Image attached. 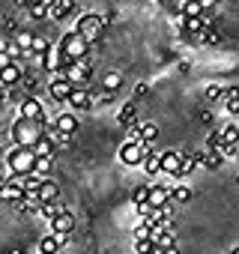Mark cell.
<instances>
[{
  "label": "cell",
  "instance_id": "43",
  "mask_svg": "<svg viewBox=\"0 0 239 254\" xmlns=\"http://www.w3.org/2000/svg\"><path fill=\"white\" fill-rule=\"evenodd\" d=\"M39 254H42V251H39Z\"/></svg>",
  "mask_w": 239,
  "mask_h": 254
},
{
  "label": "cell",
  "instance_id": "5",
  "mask_svg": "<svg viewBox=\"0 0 239 254\" xmlns=\"http://www.w3.org/2000/svg\"><path fill=\"white\" fill-rule=\"evenodd\" d=\"M24 180L27 174H9V180L3 183V189H0V197L9 200V203H18L27 197V189H24Z\"/></svg>",
  "mask_w": 239,
  "mask_h": 254
},
{
  "label": "cell",
  "instance_id": "32",
  "mask_svg": "<svg viewBox=\"0 0 239 254\" xmlns=\"http://www.w3.org/2000/svg\"><path fill=\"white\" fill-rule=\"evenodd\" d=\"M33 39H36V36H33V33H27V30L15 36V42H18V45L24 48V54H30V48H33Z\"/></svg>",
  "mask_w": 239,
  "mask_h": 254
},
{
  "label": "cell",
  "instance_id": "14",
  "mask_svg": "<svg viewBox=\"0 0 239 254\" xmlns=\"http://www.w3.org/2000/svg\"><path fill=\"white\" fill-rule=\"evenodd\" d=\"M66 236H69V233H54V230H51L48 236H42L39 251H42V254H57V251H60V245L66 242Z\"/></svg>",
  "mask_w": 239,
  "mask_h": 254
},
{
  "label": "cell",
  "instance_id": "33",
  "mask_svg": "<svg viewBox=\"0 0 239 254\" xmlns=\"http://www.w3.org/2000/svg\"><path fill=\"white\" fill-rule=\"evenodd\" d=\"M51 165H54V156H39V162H36V174L45 177V174L51 171Z\"/></svg>",
  "mask_w": 239,
  "mask_h": 254
},
{
  "label": "cell",
  "instance_id": "7",
  "mask_svg": "<svg viewBox=\"0 0 239 254\" xmlns=\"http://www.w3.org/2000/svg\"><path fill=\"white\" fill-rule=\"evenodd\" d=\"M72 90H75V84L66 78V75H57L51 84H48V93H51V102H69V96H72Z\"/></svg>",
  "mask_w": 239,
  "mask_h": 254
},
{
  "label": "cell",
  "instance_id": "9",
  "mask_svg": "<svg viewBox=\"0 0 239 254\" xmlns=\"http://www.w3.org/2000/svg\"><path fill=\"white\" fill-rule=\"evenodd\" d=\"M63 75L78 87V84H87L90 81V63L87 60H75V63H69L66 69H63Z\"/></svg>",
  "mask_w": 239,
  "mask_h": 254
},
{
  "label": "cell",
  "instance_id": "4",
  "mask_svg": "<svg viewBox=\"0 0 239 254\" xmlns=\"http://www.w3.org/2000/svg\"><path fill=\"white\" fill-rule=\"evenodd\" d=\"M150 141H126L123 147H120V162L129 165V168H138L144 165V159L150 156Z\"/></svg>",
  "mask_w": 239,
  "mask_h": 254
},
{
  "label": "cell",
  "instance_id": "19",
  "mask_svg": "<svg viewBox=\"0 0 239 254\" xmlns=\"http://www.w3.org/2000/svg\"><path fill=\"white\" fill-rule=\"evenodd\" d=\"M60 197V186L57 183H51V180H45L42 183V189H39V200L42 203H48V200H57Z\"/></svg>",
  "mask_w": 239,
  "mask_h": 254
},
{
  "label": "cell",
  "instance_id": "37",
  "mask_svg": "<svg viewBox=\"0 0 239 254\" xmlns=\"http://www.w3.org/2000/svg\"><path fill=\"white\" fill-rule=\"evenodd\" d=\"M227 111L230 114H239V96L236 99H227Z\"/></svg>",
  "mask_w": 239,
  "mask_h": 254
},
{
  "label": "cell",
  "instance_id": "23",
  "mask_svg": "<svg viewBox=\"0 0 239 254\" xmlns=\"http://www.w3.org/2000/svg\"><path fill=\"white\" fill-rule=\"evenodd\" d=\"M221 162H224V150H209L203 156V168H209V171H218Z\"/></svg>",
  "mask_w": 239,
  "mask_h": 254
},
{
  "label": "cell",
  "instance_id": "22",
  "mask_svg": "<svg viewBox=\"0 0 239 254\" xmlns=\"http://www.w3.org/2000/svg\"><path fill=\"white\" fill-rule=\"evenodd\" d=\"M54 147H57V141H54L51 135H45V138H39V141L33 144L36 156H54Z\"/></svg>",
  "mask_w": 239,
  "mask_h": 254
},
{
  "label": "cell",
  "instance_id": "15",
  "mask_svg": "<svg viewBox=\"0 0 239 254\" xmlns=\"http://www.w3.org/2000/svg\"><path fill=\"white\" fill-rule=\"evenodd\" d=\"M174 200V189L171 186H153L150 189V203L153 206H168Z\"/></svg>",
  "mask_w": 239,
  "mask_h": 254
},
{
  "label": "cell",
  "instance_id": "36",
  "mask_svg": "<svg viewBox=\"0 0 239 254\" xmlns=\"http://www.w3.org/2000/svg\"><path fill=\"white\" fill-rule=\"evenodd\" d=\"M174 200H179V203L191 200V189H185V186H174Z\"/></svg>",
  "mask_w": 239,
  "mask_h": 254
},
{
  "label": "cell",
  "instance_id": "30",
  "mask_svg": "<svg viewBox=\"0 0 239 254\" xmlns=\"http://www.w3.org/2000/svg\"><path fill=\"white\" fill-rule=\"evenodd\" d=\"M156 245H159V242H156L153 236H150V239H135V254H153Z\"/></svg>",
  "mask_w": 239,
  "mask_h": 254
},
{
  "label": "cell",
  "instance_id": "10",
  "mask_svg": "<svg viewBox=\"0 0 239 254\" xmlns=\"http://www.w3.org/2000/svg\"><path fill=\"white\" fill-rule=\"evenodd\" d=\"M18 114H21V117H30V120H48V117H45L42 102H39V99H33V96H27V99H21V102H18Z\"/></svg>",
  "mask_w": 239,
  "mask_h": 254
},
{
  "label": "cell",
  "instance_id": "2",
  "mask_svg": "<svg viewBox=\"0 0 239 254\" xmlns=\"http://www.w3.org/2000/svg\"><path fill=\"white\" fill-rule=\"evenodd\" d=\"M57 48H60V54H63V63L69 66V63H75V60H87V54H90V39L75 27V30H69V33L60 39ZM66 66H63V69H66ZM60 75H63V72H60Z\"/></svg>",
  "mask_w": 239,
  "mask_h": 254
},
{
  "label": "cell",
  "instance_id": "40",
  "mask_svg": "<svg viewBox=\"0 0 239 254\" xmlns=\"http://www.w3.org/2000/svg\"><path fill=\"white\" fill-rule=\"evenodd\" d=\"M168 254H179V248L177 245H168Z\"/></svg>",
  "mask_w": 239,
  "mask_h": 254
},
{
  "label": "cell",
  "instance_id": "35",
  "mask_svg": "<svg viewBox=\"0 0 239 254\" xmlns=\"http://www.w3.org/2000/svg\"><path fill=\"white\" fill-rule=\"evenodd\" d=\"M206 99H209V102L224 99V87H221V84H209V87H206Z\"/></svg>",
  "mask_w": 239,
  "mask_h": 254
},
{
  "label": "cell",
  "instance_id": "11",
  "mask_svg": "<svg viewBox=\"0 0 239 254\" xmlns=\"http://www.w3.org/2000/svg\"><path fill=\"white\" fill-rule=\"evenodd\" d=\"M48 126H57L60 132H66V135H75L78 132V117L72 114V111H66V114H57Z\"/></svg>",
  "mask_w": 239,
  "mask_h": 254
},
{
  "label": "cell",
  "instance_id": "18",
  "mask_svg": "<svg viewBox=\"0 0 239 254\" xmlns=\"http://www.w3.org/2000/svg\"><path fill=\"white\" fill-rule=\"evenodd\" d=\"M179 162H182V156H179V153H162V171H165V174L177 177V171H179Z\"/></svg>",
  "mask_w": 239,
  "mask_h": 254
},
{
  "label": "cell",
  "instance_id": "1",
  "mask_svg": "<svg viewBox=\"0 0 239 254\" xmlns=\"http://www.w3.org/2000/svg\"><path fill=\"white\" fill-rule=\"evenodd\" d=\"M48 135V123L45 120H30V117H18L12 123V141L21 147H33L39 138Z\"/></svg>",
  "mask_w": 239,
  "mask_h": 254
},
{
  "label": "cell",
  "instance_id": "29",
  "mask_svg": "<svg viewBox=\"0 0 239 254\" xmlns=\"http://www.w3.org/2000/svg\"><path fill=\"white\" fill-rule=\"evenodd\" d=\"M150 189H153V186H138V189L132 191V203H135V206L150 203Z\"/></svg>",
  "mask_w": 239,
  "mask_h": 254
},
{
  "label": "cell",
  "instance_id": "42",
  "mask_svg": "<svg viewBox=\"0 0 239 254\" xmlns=\"http://www.w3.org/2000/svg\"><path fill=\"white\" fill-rule=\"evenodd\" d=\"M206 3H209V0H206Z\"/></svg>",
  "mask_w": 239,
  "mask_h": 254
},
{
  "label": "cell",
  "instance_id": "27",
  "mask_svg": "<svg viewBox=\"0 0 239 254\" xmlns=\"http://www.w3.org/2000/svg\"><path fill=\"white\" fill-rule=\"evenodd\" d=\"M120 84H123V75H120V72H108L105 78H102V90H120Z\"/></svg>",
  "mask_w": 239,
  "mask_h": 254
},
{
  "label": "cell",
  "instance_id": "16",
  "mask_svg": "<svg viewBox=\"0 0 239 254\" xmlns=\"http://www.w3.org/2000/svg\"><path fill=\"white\" fill-rule=\"evenodd\" d=\"M51 230H54V233H72V230H75V215H72L69 209H63V212L51 221Z\"/></svg>",
  "mask_w": 239,
  "mask_h": 254
},
{
  "label": "cell",
  "instance_id": "20",
  "mask_svg": "<svg viewBox=\"0 0 239 254\" xmlns=\"http://www.w3.org/2000/svg\"><path fill=\"white\" fill-rule=\"evenodd\" d=\"M60 212H63V206H60L57 200H48V203H39V215H42V218H45L48 224H51V221H54V218H57Z\"/></svg>",
  "mask_w": 239,
  "mask_h": 254
},
{
  "label": "cell",
  "instance_id": "21",
  "mask_svg": "<svg viewBox=\"0 0 239 254\" xmlns=\"http://www.w3.org/2000/svg\"><path fill=\"white\" fill-rule=\"evenodd\" d=\"M203 6H206V0H185V3H182V15L185 18H197V15H203Z\"/></svg>",
  "mask_w": 239,
  "mask_h": 254
},
{
  "label": "cell",
  "instance_id": "13",
  "mask_svg": "<svg viewBox=\"0 0 239 254\" xmlns=\"http://www.w3.org/2000/svg\"><path fill=\"white\" fill-rule=\"evenodd\" d=\"M0 81H3V87H15L18 81H24V69L12 60L9 66H3V69H0Z\"/></svg>",
  "mask_w": 239,
  "mask_h": 254
},
{
  "label": "cell",
  "instance_id": "26",
  "mask_svg": "<svg viewBox=\"0 0 239 254\" xmlns=\"http://www.w3.org/2000/svg\"><path fill=\"white\" fill-rule=\"evenodd\" d=\"M30 15H33L36 21H42V18H51V3H45V0H36V3L30 6Z\"/></svg>",
  "mask_w": 239,
  "mask_h": 254
},
{
  "label": "cell",
  "instance_id": "28",
  "mask_svg": "<svg viewBox=\"0 0 239 254\" xmlns=\"http://www.w3.org/2000/svg\"><path fill=\"white\" fill-rule=\"evenodd\" d=\"M120 126H135V105L129 102V105H123V108H120Z\"/></svg>",
  "mask_w": 239,
  "mask_h": 254
},
{
  "label": "cell",
  "instance_id": "24",
  "mask_svg": "<svg viewBox=\"0 0 239 254\" xmlns=\"http://www.w3.org/2000/svg\"><path fill=\"white\" fill-rule=\"evenodd\" d=\"M221 138H224V147H236L239 144V126L227 123L224 129H221Z\"/></svg>",
  "mask_w": 239,
  "mask_h": 254
},
{
  "label": "cell",
  "instance_id": "3",
  "mask_svg": "<svg viewBox=\"0 0 239 254\" xmlns=\"http://www.w3.org/2000/svg\"><path fill=\"white\" fill-rule=\"evenodd\" d=\"M6 162H9V171H12V174H33L39 156H36L33 147H21V144H15V147L9 150Z\"/></svg>",
  "mask_w": 239,
  "mask_h": 254
},
{
  "label": "cell",
  "instance_id": "34",
  "mask_svg": "<svg viewBox=\"0 0 239 254\" xmlns=\"http://www.w3.org/2000/svg\"><path fill=\"white\" fill-rule=\"evenodd\" d=\"M153 230H156V224L144 221V224H138V227H135V239H150V236H153Z\"/></svg>",
  "mask_w": 239,
  "mask_h": 254
},
{
  "label": "cell",
  "instance_id": "41",
  "mask_svg": "<svg viewBox=\"0 0 239 254\" xmlns=\"http://www.w3.org/2000/svg\"><path fill=\"white\" fill-rule=\"evenodd\" d=\"M230 254H239V248H233V251H230Z\"/></svg>",
  "mask_w": 239,
  "mask_h": 254
},
{
  "label": "cell",
  "instance_id": "12",
  "mask_svg": "<svg viewBox=\"0 0 239 254\" xmlns=\"http://www.w3.org/2000/svg\"><path fill=\"white\" fill-rule=\"evenodd\" d=\"M78 12V0H57V3L51 6V21H63L69 15Z\"/></svg>",
  "mask_w": 239,
  "mask_h": 254
},
{
  "label": "cell",
  "instance_id": "31",
  "mask_svg": "<svg viewBox=\"0 0 239 254\" xmlns=\"http://www.w3.org/2000/svg\"><path fill=\"white\" fill-rule=\"evenodd\" d=\"M156 135H159V126L156 123H141V141H156Z\"/></svg>",
  "mask_w": 239,
  "mask_h": 254
},
{
  "label": "cell",
  "instance_id": "38",
  "mask_svg": "<svg viewBox=\"0 0 239 254\" xmlns=\"http://www.w3.org/2000/svg\"><path fill=\"white\" fill-rule=\"evenodd\" d=\"M24 87H27V90L33 93V90H36V78H30V75H24Z\"/></svg>",
  "mask_w": 239,
  "mask_h": 254
},
{
  "label": "cell",
  "instance_id": "25",
  "mask_svg": "<svg viewBox=\"0 0 239 254\" xmlns=\"http://www.w3.org/2000/svg\"><path fill=\"white\" fill-rule=\"evenodd\" d=\"M144 171L153 174V177H156V174H165V171H162V156H159V153H150V156L144 159Z\"/></svg>",
  "mask_w": 239,
  "mask_h": 254
},
{
  "label": "cell",
  "instance_id": "39",
  "mask_svg": "<svg viewBox=\"0 0 239 254\" xmlns=\"http://www.w3.org/2000/svg\"><path fill=\"white\" fill-rule=\"evenodd\" d=\"M236 96H239V87H227L224 90V99H236Z\"/></svg>",
  "mask_w": 239,
  "mask_h": 254
},
{
  "label": "cell",
  "instance_id": "6",
  "mask_svg": "<svg viewBox=\"0 0 239 254\" xmlns=\"http://www.w3.org/2000/svg\"><path fill=\"white\" fill-rule=\"evenodd\" d=\"M105 24H108V21H105L102 15H96V12H90V15H81V18H78V30H81L90 42H96V39L102 36Z\"/></svg>",
  "mask_w": 239,
  "mask_h": 254
},
{
  "label": "cell",
  "instance_id": "8",
  "mask_svg": "<svg viewBox=\"0 0 239 254\" xmlns=\"http://www.w3.org/2000/svg\"><path fill=\"white\" fill-rule=\"evenodd\" d=\"M93 102H96V96H93L84 84H78V87L72 90V96H69L66 105H69L72 111H87V108H93Z\"/></svg>",
  "mask_w": 239,
  "mask_h": 254
},
{
  "label": "cell",
  "instance_id": "17",
  "mask_svg": "<svg viewBox=\"0 0 239 254\" xmlns=\"http://www.w3.org/2000/svg\"><path fill=\"white\" fill-rule=\"evenodd\" d=\"M197 165H203V156L200 153H191V156H182V162H179V171H177V177H188Z\"/></svg>",
  "mask_w": 239,
  "mask_h": 254
}]
</instances>
